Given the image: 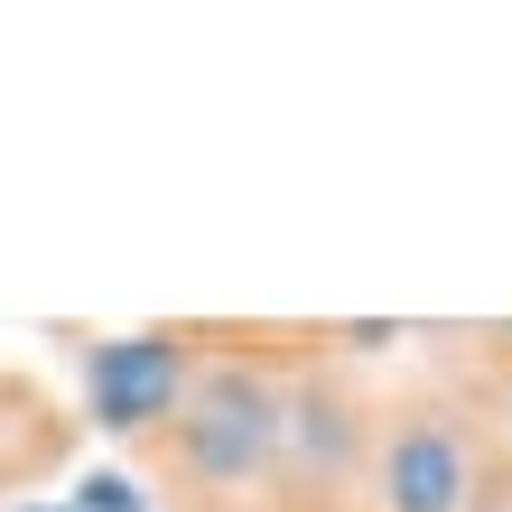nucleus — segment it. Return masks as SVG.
I'll return each mask as SVG.
<instances>
[{
  "label": "nucleus",
  "mask_w": 512,
  "mask_h": 512,
  "mask_svg": "<svg viewBox=\"0 0 512 512\" xmlns=\"http://www.w3.org/2000/svg\"><path fill=\"white\" fill-rule=\"evenodd\" d=\"M373 419H382V382L364 364H345L336 345H317L280 391V512L364 494Z\"/></svg>",
  "instance_id": "nucleus-4"
},
{
  "label": "nucleus",
  "mask_w": 512,
  "mask_h": 512,
  "mask_svg": "<svg viewBox=\"0 0 512 512\" xmlns=\"http://www.w3.org/2000/svg\"><path fill=\"white\" fill-rule=\"evenodd\" d=\"M438 373L466 391V419H475V512H512V317L447 326Z\"/></svg>",
  "instance_id": "nucleus-5"
},
{
  "label": "nucleus",
  "mask_w": 512,
  "mask_h": 512,
  "mask_svg": "<svg viewBox=\"0 0 512 512\" xmlns=\"http://www.w3.org/2000/svg\"><path fill=\"white\" fill-rule=\"evenodd\" d=\"M66 512H149V494H140L131 466H84L75 494H66Z\"/></svg>",
  "instance_id": "nucleus-7"
},
{
  "label": "nucleus",
  "mask_w": 512,
  "mask_h": 512,
  "mask_svg": "<svg viewBox=\"0 0 512 512\" xmlns=\"http://www.w3.org/2000/svg\"><path fill=\"white\" fill-rule=\"evenodd\" d=\"M0 512H66V494H28V503H0Z\"/></svg>",
  "instance_id": "nucleus-8"
},
{
  "label": "nucleus",
  "mask_w": 512,
  "mask_h": 512,
  "mask_svg": "<svg viewBox=\"0 0 512 512\" xmlns=\"http://www.w3.org/2000/svg\"><path fill=\"white\" fill-rule=\"evenodd\" d=\"M66 354H75V429L131 457L187 401L205 345H196V317H149V326H66Z\"/></svg>",
  "instance_id": "nucleus-3"
},
{
  "label": "nucleus",
  "mask_w": 512,
  "mask_h": 512,
  "mask_svg": "<svg viewBox=\"0 0 512 512\" xmlns=\"http://www.w3.org/2000/svg\"><path fill=\"white\" fill-rule=\"evenodd\" d=\"M75 447H84V429H75V410L56 401L47 382L0 373V503H28V485L66 475Z\"/></svg>",
  "instance_id": "nucleus-6"
},
{
  "label": "nucleus",
  "mask_w": 512,
  "mask_h": 512,
  "mask_svg": "<svg viewBox=\"0 0 512 512\" xmlns=\"http://www.w3.org/2000/svg\"><path fill=\"white\" fill-rule=\"evenodd\" d=\"M298 512H354V503H298Z\"/></svg>",
  "instance_id": "nucleus-9"
},
{
  "label": "nucleus",
  "mask_w": 512,
  "mask_h": 512,
  "mask_svg": "<svg viewBox=\"0 0 512 512\" xmlns=\"http://www.w3.org/2000/svg\"><path fill=\"white\" fill-rule=\"evenodd\" d=\"M354 512H475V419H466V391L438 364L410 382H382Z\"/></svg>",
  "instance_id": "nucleus-2"
},
{
  "label": "nucleus",
  "mask_w": 512,
  "mask_h": 512,
  "mask_svg": "<svg viewBox=\"0 0 512 512\" xmlns=\"http://www.w3.org/2000/svg\"><path fill=\"white\" fill-rule=\"evenodd\" d=\"M196 382L131 447L149 512H280V391L326 317H196Z\"/></svg>",
  "instance_id": "nucleus-1"
}]
</instances>
